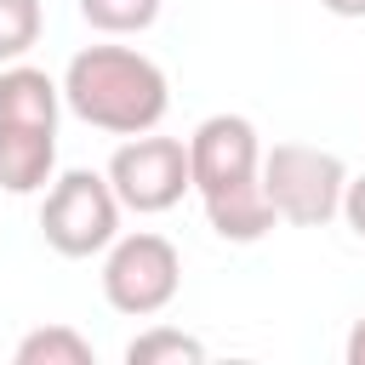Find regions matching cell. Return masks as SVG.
<instances>
[{
    "label": "cell",
    "instance_id": "30bf717a",
    "mask_svg": "<svg viewBox=\"0 0 365 365\" xmlns=\"http://www.w3.org/2000/svg\"><path fill=\"white\" fill-rule=\"evenodd\" d=\"M200 359H205V342L177 325H154L125 342V365H200Z\"/></svg>",
    "mask_w": 365,
    "mask_h": 365
},
{
    "label": "cell",
    "instance_id": "5b68a950",
    "mask_svg": "<svg viewBox=\"0 0 365 365\" xmlns=\"http://www.w3.org/2000/svg\"><path fill=\"white\" fill-rule=\"evenodd\" d=\"M120 200L108 188L103 171H57L46 182V200H40V234L57 257H103L108 240L120 234Z\"/></svg>",
    "mask_w": 365,
    "mask_h": 365
},
{
    "label": "cell",
    "instance_id": "8fae6325",
    "mask_svg": "<svg viewBox=\"0 0 365 365\" xmlns=\"http://www.w3.org/2000/svg\"><path fill=\"white\" fill-rule=\"evenodd\" d=\"M46 6L40 0H0V63H17L40 46Z\"/></svg>",
    "mask_w": 365,
    "mask_h": 365
},
{
    "label": "cell",
    "instance_id": "8992f818",
    "mask_svg": "<svg viewBox=\"0 0 365 365\" xmlns=\"http://www.w3.org/2000/svg\"><path fill=\"white\" fill-rule=\"evenodd\" d=\"M108 188L125 211L137 217H160L171 205H182V194H194V177H188V143L177 137H160L154 131H137L125 137L114 154H108Z\"/></svg>",
    "mask_w": 365,
    "mask_h": 365
},
{
    "label": "cell",
    "instance_id": "9a60e30c",
    "mask_svg": "<svg viewBox=\"0 0 365 365\" xmlns=\"http://www.w3.org/2000/svg\"><path fill=\"white\" fill-rule=\"evenodd\" d=\"M331 17H365V0H319Z\"/></svg>",
    "mask_w": 365,
    "mask_h": 365
},
{
    "label": "cell",
    "instance_id": "3957f363",
    "mask_svg": "<svg viewBox=\"0 0 365 365\" xmlns=\"http://www.w3.org/2000/svg\"><path fill=\"white\" fill-rule=\"evenodd\" d=\"M342 188H348L342 154L314 148V143H274V148H262V194H268L279 222L325 228L331 217H342Z\"/></svg>",
    "mask_w": 365,
    "mask_h": 365
},
{
    "label": "cell",
    "instance_id": "277c9868",
    "mask_svg": "<svg viewBox=\"0 0 365 365\" xmlns=\"http://www.w3.org/2000/svg\"><path fill=\"white\" fill-rule=\"evenodd\" d=\"M182 285V257L165 234L137 228V234H114L103 251V302L125 319H154L177 302Z\"/></svg>",
    "mask_w": 365,
    "mask_h": 365
},
{
    "label": "cell",
    "instance_id": "7a4b0ae2",
    "mask_svg": "<svg viewBox=\"0 0 365 365\" xmlns=\"http://www.w3.org/2000/svg\"><path fill=\"white\" fill-rule=\"evenodd\" d=\"M63 108L80 114L86 125L108 131V137H137L154 131L171 108V80L154 57L131 51V46H86L68 57L63 68Z\"/></svg>",
    "mask_w": 365,
    "mask_h": 365
},
{
    "label": "cell",
    "instance_id": "5bb4252c",
    "mask_svg": "<svg viewBox=\"0 0 365 365\" xmlns=\"http://www.w3.org/2000/svg\"><path fill=\"white\" fill-rule=\"evenodd\" d=\"M342 359H348V365H365V314L354 319V331H348V342H342Z\"/></svg>",
    "mask_w": 365,
    "mask_h": 365
},
{
    "label": "cell",
    "instance_id": "52a82bcc",
    "mask_svg": "<svg viewBox=\"0 0 365 365\" xmlns=\"http://www.w3.org/2000/svg\"><path fill=\"white\" fill-rule=\"evenodd\" d=\"M63 114V86L34 68V63H0V125H34V131H57Z\"/></svg>",
    "mask_w": 365,
    "mask_h": 365
},
{
    "label": "cell",
    "instance_id": "6da1fadb",
    "mask_svg": "<svg viewBox=\"0 0 365 365\" xmlns=\"http://www.w3.org/2000/svg\"><path fill=\"white\" fill-rule=\"evenodd\" d=\"M188 177L205 222L228 245H257L279 217L262 194V143L245 114H205L188 137Z\"/></svg>",
    "mask_w": 365,
    "mask_h": 365
},
{
    "label": "cell",
    "instance_id": "ba28073f",
    "mask_svg": "<svg viewBox=\"0 0 365 365\" xmlns=\"http://www.w3.org/2000/svg\"><path fill=\"white\" fill-rule=\"evenodd\" d=\"M51 177H57V131L0 125V188L6 194H40Z\"/></svg>",
    "mask_w": 365,
    "mask_h": 365
},
{
    "label": "cell",
    "instance_id": "9c48e42d",
    "mask_svg": "<svg viewBox=\"0 0 365 365\" xmlns=\"http://www.w3.org/2000/svg\"><path fill=\"white\" fill-rule=\"evenodd\" d=\"M17 365H97V348L74 331V325H34L17 348H11Z\"/></svg>",
    "mask_w": 365,
    "mask_h": 365
},
{
    "label": "cell",
    "instance_id": "7c38bea8",
    "mask_svg": "<svg viewBox=\"0 0 365 365\" xmlns=\"http://www.w3.org/2000/svg\"><path fill=\"white\" fill-rule=\"evenodd\" d=\"M80 17L97 34H143L160 17V0H80Z\"/></svg>",
    "mask_w": 365,
    "mask_h": 365
},
{
    "label": "cell",
    "instance_id": "4fadbf2b",
    "mask_svg": "<svg viewBox=\"0 0 365 365\" xmlns=\"http://www.w3.org/2000/svg\"><path fill=\"white\" fill-rule=\"evenodd\" d=\"M342 217H348V228L365 240V171L348 177V188H342Z\"/></svg>",
    "mask_w": 365,
    "mask_h": 365
}]
</instances>
